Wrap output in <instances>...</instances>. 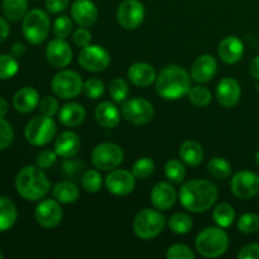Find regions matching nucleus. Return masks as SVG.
I'll list each match as a JSON object with an SVG mask.
<instances>
[{
    "mask_svg": "<svg viewBox=\"0 0 259 259\" xmlns=\"http://www.w3.org/2000/svg\"><path fill=\"white\" fill-rule=\"evenodd\" d=\"M219 197L218 187L209 180H190L179 192L182 207L191 212H205L214 206Z\"/></svg>",
    "mask_w": 259,
    "mask_h": 259,
    "instance_id": "1",
    "label": "nucleus"
},
{
    "mask_svg": "<svg viewBox=\"0 0 259 259\" xmlns=\"http://www.w3.org/2000/svg\"><path fill=\"white\" fill-rule=\"evenodd\" d=\"M190 89H191V75L181 66H166L157 75V94L166 100H179L189 94Z\"/></svg>",
    "mask_w": 259,
    "mask_h": 259,
    "instance_id": "2",
    "label": "nucleus"
},
{
    "mask_svg": "<svg viewBox=\"0 0 259 259\" xmlns=\"http://www.w3.org/2000/svg\"><path fill=\"white\" fill-rule=\"evenodd\" d=\"M15 190L27 201H40L51 190V182L45 169L38 166H25L15 177Z\"/></svg>",
    "mask_w": 259,
    "mask_h": 259,
    "instance_id": "3",
    "label": "nucleus"
},
{
    "mask_svg": "<svg viewBox=\"0 0 259 259\" xmlns=\"http://www.w3.org/2000/svg\"><path fill=\"white\" fill-rule=\"evenodd\" d=\"M197 253L205 258L222 257L229 247V237L224 228L207 227L195 240Z\"/></svg>",
    "mask_w": 259,
    "mask_h": 259,
    "instance_id": "4",
    "label": "nucleus"
},
{
    "mask_svg": "<svg viewBox=\"0 0 259 259\" xmlns=\"http://www.w3.org/2000/svg\"><path fill=\"white\" fill-rule=\"evenodd\" d=\"M51 29V20L47 13L42 9H32L27 12L22 22V32L25 40L33 46L40 45L47 39Z\"/></svg>",
    "mask_w": 259,
    "mask_h": 259,
    "instance_id": "5",
    "label": "nucleus"
},
{
    "mask_svg": "<svg viewBox=\"0 0 259 259\" xmlns=\"http://www.w3.org/2000/svg\"><path fill=\"white\" fill-rule=\"evenodd\" d=\"M57 134V124L50 116L39 114L27 123L24 129V137L27 142L32 146L43 147L56 138Z\"/></svg>",
    "mask_w": 259,
    "mask_h": 259,
    "instance_id": "6",
    "label": "nucleus"
},
{
    "mask_svg": "<svg viewBox=\"0 0 259 259\" xmlns=\"http://www.w3.org/2000/svg\"><path fill=\"white\" fill-rule=\"evenodd\" d=\"M166 218L158 209H143L136 215L133 220L134 234L143 240L153 239L158 237L164 229Z\"/></svg>",
    "mask_w": 259,
    "mask_h": 259,
    "instance_id": "7",
    "label": "nucleus"
},
{
    "mask_svg": "<svg viewBox=\"0 0 259 259\" xmlns=\"http://www.w3.org/2000/svg\"><path fill=\"white\" fill-rule=\"evenodd\" d=\"M53 94L57 98L68 100L80 95L83 90V81L80 73L72 70H62L56 73L51 82Z\"/></svg>",
    "mask_w": 259,
    "mask_h": 259,
    "instance_id": "8",
    "label": "nucleus"
},
{
    "mask_svg": "<svg viewBox=\"0 0 259 259\" xmlns=\"http://www.w3.org/2000/svg\"><path fill=\"white\" fill-rule=\"evenodd\" d=\"M124 159V151L119 144L105 142L100 143L91 152V162L100 171L118 168Z\"/></svg>",
    "mask_w": 259,
    "mask_h": 259,
    "instance_id": "9",
    "label": "nucleus"
},
{
    "mask_svg": "<svg viewBox=\"0 0 259 259\" xmlns=\"http://www.w3.org/2000/svg\"><path fill=\"white\" fill-rule=\"evenodd\" d=\"M121 116L132 125H144L153 119L154 108L147 99L132 98L121 105Z\"/></svg>",
    "mask_w": 259,
    "mask_h": 259,
    "instance_id": "10",
    "label": "nucleus"
},
{
    "mask_svg": "<svg viewBox=\"0 0 259 259\" xmlns=\"http://www.w3.org/2000/svg\"><path fill=\"white\" fill-rule=\"evenodd\" d=\"M77 61L83 70L101 72L110 65V55L101 46L89 45L81 48Z\"/></svg>",
    "mask_w": 259,
    "mask_h": 259,
    "instance_id": "11",
    "label": "nucleus"
},
{
    "mask_svg": "<svg viewBox=\"0 0 259 259\" xmlns=\"http://www.w3.org/2000/svg\"><path fill=\"white\" fill-rule=\"evenodd\" d=\"M146 17V9L143 3L139 0H124L116 10V19L119 24L128 30L139 28Z\"/></svg>",
    "mask_w": 259,
    "mask_h": 259,
    "instance_id": "12",
    "label": "nucleus"
},
{
    "mask_svg": "<svg viewBox=\"0 0 259 259\" xmlns=\"http://www.w3.org/2000/svg\"><path fill=\"white\" fill-rule=\"evenodd\" d=\"M233 195L240 200H249L259 194V176L252 171H240L230 182Z\"/></svg>",
    "mask_w": 259,
    "mask_h": 259,
    "instance_id": "13",
    "label": "nucleus"
},
{
    "mask_svg": "<svg viewBox=\"0 0 259 259\" xmlns=\"http://www.w3.org/2000/svg\"><path fill=\"white\" fill-rule=\"evenodd\" d=\"M35 222L45 229H55L63 218L62 207L56 199L40 200L34 210Z\"/></svg>",
    "mask_w": 259,
    "mask_h": 259,
    "instance_id": "14",
    "label": "nucleus"
},
{
    "mask_svg": "<svg viewBox=\"0 0 259 259\" xmlns=\"http://www.w3.org/2000/svg\"><path fill=\"white\" fill-rule=\"evenodd\" d=\"M136 176L126 169H111L105 179V186L110 194L115 196H126L136 189Z\"/></svg>",
    "mask_w": 259,
    "mask_h": 259,
    "instance_id": "15",
    "label": "nucleus"
},
{
    "mask_svg": "<svg viewBox=\"0 0 259 259\" xmlns=\"http://www.w3.org/2000/svg\"><path fill=\"white\" fill-rule=\"evenodd\" d=\"M46 58L53 67L63 68L72 61V50L65 39L56 37L46 47Z\"/></svg>",
    "mask_w": 259,
    "mask_h": 259,
    "instance_id": "16",
    "label": "nucleus"
},
{
    "mask_svg": "<svg viewBox=\"0 0 259 259\" xmlns=\"http://www.w3.org/2000/svg\"><path fill=\"white\" fill-rule=\"evenodd\" d=\"M71 18L78 27H93L99 18V10L91 0H75L71 7Z\"/></svg>",
    "mask_w": 259,
    "mask_h": 259,
    "instance_id": "17",
    "label": "nucleus"
},
{
    "mask_svg": "<svg viewBox=\"0 0 259 259\" xmlns=\"http://www.w3.org/2000/svg\"><path fill=\"white\" fill-rule=\"evenodd\" d=\"M242 96V88L233 77H224L219 81L217 88L218 103L224 108H233L237 105Z\"/></svg>",
    "mask_w": 259,
    "mask_h": 259,
    "instance_id": "18",
    "label": "nucleus"
},
{
    "mask_svg": "<svg viewBox=\"0 0 259 259\" xmlns=\"http://www.w3.org/2000/svg\"><path fill=\"white\" fill-rule=\"evenodd\" d=\"M177 201L176 189L169 182H158L151 191V202L161 211L169 210Z\"/></svg>",
    "mask_w": 259,
    "mask_h": 259,
    "instance_id": "19",
    "label": "nucleus"
},
{
    "mask_svg": "<svg viewBox=\"0 0 259 259\" xmlns=\"http://www.w3.org/2000/svg\"><path fill=\"white\" fill-rule=\"evenodd\" d=\"M218 62L214 56L201 55L195 60L191 67V78L199 83H206L215 77Z\"/></svg>",
    "mask_w": 259,
    "mask_h": 259,
    "instance_id": "20",
    "label": "nucleus"
},
{
    "mask_svg": "<svg viewBox=\"0 0 259 259\" xmlns=\"http://www.w3.org/2000/svg\"><path fill=\"white\" fill-rule=\"evenodd\" d=\"M218 55L224 63L234 65L242 60L244 55V45L237 35H228L219 43Z\"/></svg>",
    "mask_w": 259,
    "mask_h": 259,
    "instance_id": "21",
    "label": "nucleus"
},
{
    "mask_svg": "<svg viewBox=\"0 0 259 259\" xmlns=\"http://www.w3.org/2000/svg\"><path fill=\"white\" fill-rule=\"evenodd\" d=\"M81 148V139L75 132L66 131L56 137L55 151L62 158H73Z\"/></svg>",
    "mask_w": 259,
    "mask_h": 259,
    "instance_id": "22",
    "label": "nucleus"
},
{
    "mask_svg": "<svg viewBox=\"0 0 259 259\" xmlns=\"http://www.w3.org/2000/svg\"><path fill=\"white\" fill-rule=\"evenodd\" d=\"M39 105V94L34 88L24 86L15 93L13 106L20 114H29Z\"/></svg>",
    "mask_w": 259,
    "mask_h": 259,
    "instance_id": "23",
    "label": "nucleus"
},
{
    "mask_svg": "<svg viewBox=\"0 0 259 259\" xmlns=\"http://www.w3.org/2000/svg\"><path fill=\"white\" fill-rule=\"evenodd\" d=\"M128 78L138 88H148L156 81L157 73L153 66L149 63L137 62L128 68Z\"/></svg>",
    "mask_w": 259,
    "mask_h": 259,
    "instance_id": "24",
    "label": "nucleus"
},
{
    "mask_svg": "<svg viewBox=\"0 0 259 259\" xmlns=\"http://www.w3.org/2000/svg\"><path fill=\"white\" fill-rule=\"evenodd\" d=\"M95 119L103 128L113 129L120 123V111L115 104L103 101L96 106Z\"/></svg>",
    "mask_w": 259,
    "mask_h": 259,
    "instance_id": "25",
    "label": "nucleus"
},
{
    "mask_svg": "<svg viewBox=\"0 0 259 259\" xmlns=\"http://www.w3.org/2000/svg\"><path fill=\"white\" fill-rule=\"evenodd\" d=\"M86 118V110L81 104L67 103L58 111V119L61 124L68 128H75L83 123Z\"/></svg>",
    "mask_w": 259,
    "mask_h": 259,
    "instance_id": "26",
    "label": "nucleus"
},
{
    "mask_svg": "<svg viewBox=\"0 0 259 259\" xmlns=\"http://www.w3.org/2000/svg\"><path fill=\"white\" fill-rule=\"evenodd\" d=\"M180 158L185 164L197 167L204 159V148L196 141H186L180 147Z\"/></svg>",
    "mask_w": 259,
    "mask_h": 259,
    "instance_id": "27",
    "label": "nucleus"
},
{
    "mask_svg": "<svg viewBox=\"0 0 259 259\" xmlns=\"http://www.w3.org/2000/svg\"><path fill=\"white\" fill-rule=\"evenodd\" d=\"M53 199L57 200L60 204H73L80 197V189L72 181L58 182L52 189Z\"/></svg>",
    "mask_w": 259,
    "mask_h": 259,
    "instance_id": "28",
    "label": "nucleus"
},
{
    "mask_svg": "<svg viewBox=\"0 0 259 259\" xmlns=\"http://www.w3.org/2000/svg\"><path fill=\"white\" fill-rule=\"evenodd\" d=\"M18 220V210L13 200L0 196V233L8 232Z\"/></svg>",
    "mask_w": 259,
    "mask_h": 259,
    "instance_id": "29",
    "label": "nucleus"
},
{
    "mask_svg": "<svg viewBox=\"0 0 259 259\" xmlns=\"http://www.w3.org/2000/svg\"><path fill=\"white\" fill-rule=\"evenodd\" d=\"M2 10L10 22H19L28 12V0H3Z\"/></svg>",
    "mask_w": 259,
    "mask_h": 259,
    "instance_id": "30",
    "label": "nucleus"
},
{
    "mask_svg": "<svg viewBox=\"0 0 259 259\" xmlns=\"http://www.w3.org/2000/svg\"><path fill=\"white\" fill-rule=\"evenodd\" d=\"M212 219L215 224L220 228H229L235 220V210L232 205L223 202L219 204L212 211Z\"/></svg>",
    "mask_w": 259,
    "mask_h": 259,
    "instance_id": "31",
    "label": "nucleus"
},
{
    "mask_svg": "<svg viewBox=\"0 0 259 259\" xmlns=\"http://www.w3.org/2000/svg\"><path fill=\"white\" fill-rule=\"evenodd\" d=\"M232 164L223 157H214L207 162V172L217 180H225L232 175Z\"/></svg>",
    "mask_w": 259,
    "mask_h": 259,
    "instance_id": "32",
    "label": "nucleus"
},
{
    "mask_svg": "<svg viewBox=\"0 0 259 259\" xmlns=\"http://www.w3.org/2000/svg\"><path fill=\"white\" fill-rule=\"evenodd\" d=\"M168 227L176 234H187L191 232L192 227H194V222H192L191 217L185 212H176L172 215L168 220Z\"/></svg>",
    "mask_w": 259,
    "mask_h": 259,
    "instance_id": "33",
    "label": "nucleus"
},
{
    "mask_svg": "<svg viewBox=\"0 0 259 259\" xmlns=\"http://www.w3.org/2000/svg\"><path fill=\"white\" fill-rule=\"evenodd\" d=\"M189 100L196 108H205L211 103V91L205 86H191L189 91Z\"/></svg>",
    "mask_w": 259,
    "mask_h": 259,
    "instance_id": "34",
    "label": "nucleus"
},
{
    "mask_svg": "<svg viewBox=\"0 0 259 259\" xmlns=\"http://www.w3.org/2000/svg\"><path fill=\"white\" fill-rule=\"evenodd\" d=\"M164 175H166L168 181L174 182V184H181V182H184L185 177H186L185 164L179 159H169L164 164Z\"/></svg>",
    "mask_w": 259,
    "mask_h": 259,
    "instance_id": "35",
    "label": "nucleus"
},
{
    "mask_svg": "<svg viewBox=\"0 0 259 259\" xmlns=\"http://www.w3.org/2000/svg\"><path fill=\"white\" fill-rule=\"evenodd\" d=\"M19 71V62L15 56L0 55V80H8L17 75Z\"/></svg>",
    "mask_w": 259,
    "mask_h": 259,
    "instance_id": "36",
    "label": "nucleus"
},
{
    "mask_svg": "<svg viewBox=\"0 0 259 259\" xmlns=\"http://www.w3.org/2000/svg\"><path fill=\"white\" fill-rule=\"evenodd\" d=\"M81 185H82V189L86 192L95 194V192H99L101 190L103 177H101L100 172L96 171V169H89L81 177Z\"/></svg>",
    "mask_w": 259,
    "mask_h": 259,
    "instance_id": "37",
    "label": "nucleus"
},
{
    "mask_svg": "<svg viewBox=\"0 0 259 259\" xmlns=\"http://www.w3.org/2000/svg\"><path fill=\"white\" fill-rule=\"evenodd\" d=\"M109 94L114 103H124L129 96V85L124 78L116 77L109 85Z\"/></svg>",
    "mask_w": 259,
    "mask_h": 259,
    "instance_id": "38",
    "label": "nucleus"
},
{
    "mask_svg": "<svg viewBox=\"0 0 259 259\" xmlns=\"http://www.w3.org/2000/svg\"><path fill=\"white\" fill-rule=\"evenodd\" d=\"M154 168H156V164H154L153 159L149 158V157H143V158H139L134 162L132 172L136 176V179L146 180L153 174Z\"/></svg>",
    "mask_w": 259,
    "mask_h": 259,
    "instance_id": "39",
    "label": "nucleus"
},
{
    "mask_svg": "<svg viewBox=\"0 0 259 259\" xmlns=\"http://www.w3.org/2000/svg\"><path fill=\"white\" fill-rule=\"evenodd\" d=\"M238 229L244 234H254L259 230V215L245 212L238 219Z\"/></svg>",
    "mask_w": 259,
    "mask_h": 259,
    "instance_id": "40",
    "label": "nucleus"
},
{
    "mask_svg": "<svg viewBox=\"0 0 259 259\" xmlns=\"http://www.w3.org/2000/svg\"><path fill=\"white\" fill-rule=\"evenodd\" d=\"M83 94L88 99L91 100H96V99L101 98L105 91V85H104L103 81L100 78L91 77L83 82Z\"/></svg>",
    "mask_w": 259,
    "mask_h": 259,
    "instance_id": "41",
    "label": "nucleus"
},
{
    "mask_svg": "<svg viewBox=\"0 0 259 259\" xmlns=\"http://www.w3.org/2000/svg\"><path fill=\"white\" fill-rule=\"evenodd\" d=\"M72 20L68 15H61L53 23V33L57 38H62V39H66L68 35L72 32Z\"/></svg>",
    "mask_w": 259,
    "mask_h": 259,
    "instance_id": "42",
    "label": "nucleus"
},
{
    "mask_svg": "<svg viewBox=\"0 0 259 259\" xmlns=\"http://www.w3.org/2000/svg\"><path fill=\"white\" fill-rule=\"evenodd\" d=\"M38 108H39V111L42 115L53 118L60 111V104H58V100L55 96L47 95L40 99Z\"/></svg>",
    "mask_w": 259,
    "mask_h": 259,
    "instance_id": "43",
    "label": "nucleus"
},
{
    "mask_svg": "<svg viewBox=\"0 0 259 259\" xmlns=\"http://www.w3.org/2000/svg\"><path fill=\"white\" fill-rule=\"evenodd\" d=\"M14 141V131L8 120L0 118V151L9 148Z\"/></svg>",
    "mask_w": 259,
    "mask_h": 259,
    "instance_id": "44",
    "label": "nucleus"
},
{
    "mask_svg": "<svg viewBox=\"0 0 259 259\" xmlns=\"http://www.w3.org/2000/svg\"><path fill=\"white\" fill-rule=\"evenodd\" d=\"M167 259H195L196 255L190 247L185 244H174L167 249Z\"/></svg>",
    "mask_w": 259,
    "mask_h": 259,
    "instance_id": "45",
    "label": "nucleus"
},
{
    "mask_svg": "<svg viewBox=\"0 0 259 259\" xmlns=\"http://www.w3.org/2000/svg\"><path fill=\"white\" fill-rule=\"evenodd\" d=\"M58 154L56 153V151H51V149H45V151L40 152L37 156V159H35V163L39 168L42 169H48L56 163L57 161Z\"/></svg>",
    "mask_w": 259,
    "mask_h": 259,
    "instance_id": "46",
    "label": "nucleus"
},
{
    "mask_svg": "<svg viewBox=\"0 0 259 259\" xmlns=\"http://www.w3.org/2000/svg\"><path fill=\"white\" fill-rule=\"evenodd\" d=\"M72 40L77 47H86L91 43V33L88 28L80 27L73 32Z\"/></svg>",
    "mask_w": 259,
    "mask_h": 259,
    "instance_id": "47",
    "label": "nucleus"
},
{
    "mask_svg": "<svg viewBox=\"0 0 259 259\" xmlns=\"http://www.w3.org/2000/svg\"><path fill=\"white\" fill-rule=\"evenodd\" d=\"M70 0H46V9L51 14H58L67 9Z\"/></svg>",
    "mask_w": 259,
    "mask_h": 259,
    "instance_id": "48",
    "label": "nucleus"
},
{
    "mask_svg": "<svg viewBox=\"0 0 259 259\" xmlns=\"http://www.w3.org/2000/svg\"><path fill=\"white\" fill-rule=\"evenodd\" d=\"M239 259H259V244L258 243H252L240 249L238 253Z\"/></svg>",
    "mask_w": 259,
    "mask_h": 259,
    "instance_id": "49",
    "label": "nucleus"
},
{
    "mask_svg": "<svg viewBox=\"0 0 259 259\" xmlns=\"http://www.w3.org/2000/svg\"><path fill=\"white\" fill-rule=\"evenodd\" d=\"M10 28L7 22V18L0 17V43L4 42L8 37H9Z\"/></svg>",
    "mask_w": 259,
    "mask_h": 259,
    "instance_id": "50",
    "label": "nucleus"
},
{
    "mask_svg": "<svg viewBox=\"0 0 259 259\" xmlns=\"http://www.w3.org/2000/svg\"><path fill=\"white\" fill-rule=\"evenodd\" d=\"M249 75L254 80H259V55L255 56L249 63Z\"/></svg>",
    "mask_w": 259,
    "mask_h": 259,
    "instance_id": "51",
    "label": "nucleus"
},
{
    "mask_svg": "<svg viewBox=\"0 0 259 259\" xmlns=\"http://www.w3.org/2000/svg\"><path fill=\"white\" fill-rule=\"evenodd\" d=\"M25 52V46L24 43L22 42H17L14 43V45L12 46V48H10V53H12L13 56H15V57H22L23 55H24Z\"/></svg>",
    "mask_w": 259,
    "mask_h": 259,
    "instance_id": "52",
    "label": "nucleus"
},
{
    "mask_svg": "<svg viewBox=\"0 0 259 259\" xmlns=\"http://www.w3.org/2000/svg\"><path fill=\"white\" fill-rule=\"evenodd\" d=\"M9 111V104L3 96H0V118H4Z\"/></svg>",
    "mask_w": 259,
    "mask_h": 259,
    "instance_id": "53",
    "label": "nucleus"
},
{
    "mask_svg": "<svg viewBox=\"0 0 259 259\" xmlns=\"http://www.w3.org/2000/svg\"><path fill=\"white\" fill-rule=\"evenodd\" d=\"M255 163H257L259 167V151L257 152V154H255Z\"/></svg>",
    "mask_w": 259,
    "mask_h": 259,
    "instance_id": "54",
    "label": "nucleus"
},
{
    "mask_svg": "<svg viewBox=\"0 0 259 259\" xmlns=\"http://www.w3.org/2000/svg\"><path fill=\"white\" fill-rule=\"evenodd\" d=\"M3 258H4V254H3V252L0 250V259H3Z\"/></svg>",
    "mask_w": 259,
    "mask_h": 259,
    "instance_id": "55",
    "label": "nucleus"
}]
</instances>
